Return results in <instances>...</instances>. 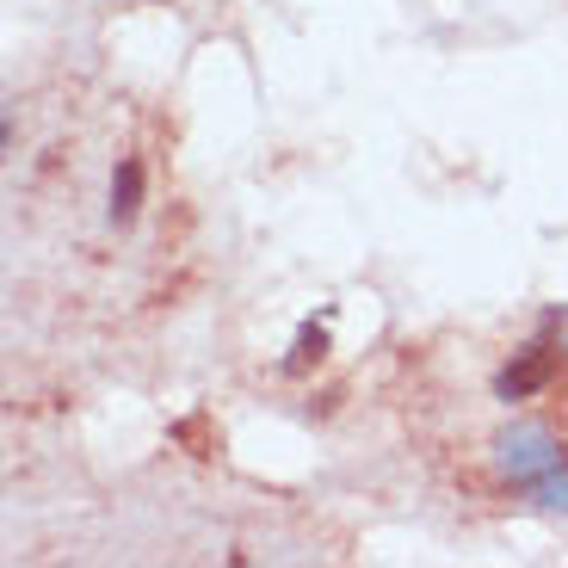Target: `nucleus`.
<instances>
[{
    "label": "nucleus",
    "mask_w": 568,
    "mask_h": 568,
    "mask_svg": "<svg viewBox=\"0 0 568 568\" xmlns=\"http://www.w3.org/2000/svg\"><path fill=\"white\" fill-rule=\"evenodd\" d=\"M500 469H507L513 483H538V476H550V469H562V445L544 433V426H513V433H500Z\"/></svg>",
    "instance_id": "1"
},
{
    "label": "nucleus",
    "mask_w": 568,
    "mask_h": 568,
    "mask_svg": "<svg viewBox=\"0 0 568 568\" xmlns=\"http://www.w3.org/2000/svg\"><path fill=\"white\" fill-rule=\"evenodd\" d=\"M544 377H550V353H526V365L500 371V396L519 402V396H531V389H538Z\"/></svg>",
    "instance_id": "2"
},
{
    "label": "nucleus",
    "mask_w": 568,
    "mask_h": 568,
    "mask_svg": "<svg viewBox=\"0 0 568 568\" xmlns=\"http://www.w3.org/2000/svg\"><path fill=\"white\" fill-rule=\"evenodd\" d=\"M136 185H142L136 161H118V173H112V223H130V216H136Z\"/></svg>",
    "instance_id": "3"
},
{
    "label": "nucleus",
    "mask_w": 568,
    "mask_h": 568,
    "mask_svg": "<svg viewBox=\"0 0 568 568\" xmlns=\"http://www.w3.org/2000/svg\"><path fill=\"white\" fill-rule=\"evenodd\" d=\"M531 495H538L544 513H568V469H550V476H538V483H531Z\"/></svg>",
    "instance_id": "4"
},
{
    "label": "nucleus",
    "mask_w": 568,
    "mask_h": 568,
    "mask_svg": "<svg viewBox=\"0 0 568 568\" xmlns=\"http://www.w3.org/2000/svg\"><path fill=\"white\" fill-rule=\"evenodd\" d=\"M322 346H327L322 327H303V334H297V353H291V371H303L310 358H322Z\"/></svg>",
    "instance_id": "5"
}]
</instances>
